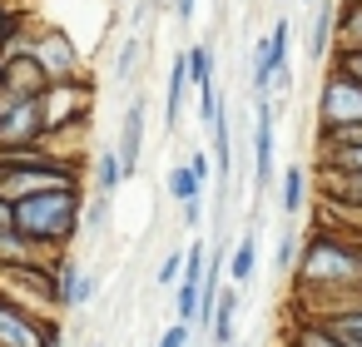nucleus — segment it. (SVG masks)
I'll use <instances>...</instances> for the list:
<instances>
[{
	"label": "nucleus",
	"instance_id": "obj_18",
	"mask_svg": "<svg viewBox=\"0 0 362 347\" xmlns=\"http://www.w3.org/2000/svg\"><path fill=\"white\" fill-rule=\"evenodd\" d=\"M322 194H327V204L362 213V174H322Z\"/></svg>",
	"mask_w": 362,
	"mask_h": 347
},
{
	"label": "nucleus",
	"instance_id": "obj_11",
	"mask_svg": "<svg viewBox=\"0 0 362 347\" xmlns=\"http://www.w3.org/2000/svg\"><path fill=\"white\" fill-rule=\"evenodd\" d=\"M50 288H55V307H85V302H90V298L100 293V283H95V273H85V268H75L70 258L50 268Z\"/></svg>",
	"mask_w": 362,
	"mask_h": 347
},
{
	"label": "nucleus",
	"instance_id": "obj_27",
	"mask_svg": "<svg viewBox=\"0 0 362 347\" xmlns=\"http://www.w3.org/2000/svg\"><path fill=\"white\" fill-rule=\"evenodd\" d=\"M184 164H189V174H194V179H199V184H209V179H214V159H209V154H204V149H194V154H189V159H184Z\"/></svg>",
	"mask_w": 362,
	"mask_h": 347
},
{
	"label": "nucleus",
	"instance_id": "obj_29",
	"mask_svg": "<svg viewBox=\"0 0 362 347\" xmlns=\"http://www.w3.org/2000/svg\"><path fill=\"white\" fill-rule=\"evenodd\" d=\"M179 208H184V223H189V228L204 223V199H189V204H179Z\"/></svg>",
	"mask_w": 362,
	"mask_h": 347
},
{
	"label": "nucleus",
	"instance_id": "obj_14",
	"mask_svg": "<svg viewBox=\"0 0 362 347\" xmlns=\"http://www.w3.org/2000/svg\"><path fill=\"white\" fill-rule=\"evenodd\" d=\"M184 95H189V55L179 50V55H174V65H169V80H164V129H169V134L179 129Z\"/></svg>",
	"mask_w": 362,
	"mask_h": 347
},
{
	"label": "nucleus",
	"instance_id": "obj_9",
	"mask_svg": "<svg viewBox=\"0 0 362 347\" xmlns=\"http://www.w3.org/2000/svg\"><path fill=\"white\" fill-rule=\"evenodd\" d=\"M144 124H149V110H144V100L134 95V100L124 105L119 139H115V154H119V169H124V179H134V174H139V159H144Z\"/></svg>",
	"mask_w": 362,
	"mask_h": 347
},
{
	"label": "nucleus",
	"instance_id": "obj_30",
	"mask_svg": "<svg viewBox=\"0 0 362 347\" xmlns=\"http://www.w3.org/2000/svg\"><path fill=\"white\" fill-rule=\"evenodd\" d=\"M194 11H199V0H174V20H179V25H189Z\"/></svg>",
	"mask_w": 362,
	"mask_h": 347
},
{
	"label": "nucleus",
	"instance_id": "obj_34",
	"mask_svg": "<svg viewBox=\"0 0 362 347\" xmlns=\"http://www.w3.org/2000/svg\"><path fill=\"white\" fill-rule=\"evenodd\" d=\"M115 6H124V0H115Z\"/></svg>",
	"mask_w": 362,
	"mask_h": 347
},
{
	"label": "nucleus",
	"instance_id": "obj_16",
	"mask_svg": "<svg viewBox=\"0 0 362 347\" xmlns=\"http://www.w3.org/2000/svg\"><path fill=\"white\" fill-rule=\"evenodd\" d=\"M308 204V169L303 164H288L278 174V208H283V223H293Z\"/></svg>",
	"mask_w": 362,
	"mask_h": 347
},
{
	"label": "nucleus",
	"instance_id": "obj_1",
	"mask_svg": "<svg viewBox=\"0 0 362 347\" xmlns=\"http://www.w3.org/2000/svg\"><path fill=\"white\" fill-rule=\"evenodd\" d=\"M298 288L308 293H357L362 288V258H357V233H313L303 238V253H298Z\"/></svg>",
	"mask_w": 362,
	"mask_h": 347
},
{
	"label": "nucleus",
	"instance_id": "obj_10",
	"mask_svg": "<svg viewBox=\"0 0 362 347\" xmlns=\"http://www.w3.org/2000/svg\"><path fill=\"white\" fill-rule=\"evenodd\" d=\"M317 327H322L332 342H342V347H362V288L332 298V307L317 317Z\"/></svg>",
	"mask_w": 362,
	"mask_h": 347
},
{
	"label": "nucleus",
	"instance_id": "obj_22",
	"mask_svg": "<svg viewBox=\"0 0 362 347\" xmlns=\"http://www.w3.org/2000/svg\"><path fill=\"white\" fill-rule=\"evenodd\" d=\"M164 184H169V199L174 204H189V199H204V184L189 174V164H169V174H164Z\"/></svg>",
	"mask_w": 362,
	"mask_h": 347
},
{
	"label": "nucleus",
	"instance_id": "obj_21",
	"mask_svg": "<svg viewBox=\"0 0 362 347\" xmlns=\"http://www.w3.org/2000/svg\"><path fill=\"white\" fill-rule=\"evenodd\" d=\"M139 65H144V40L129 35V40L119 45V55H115V85H129V80L139 75Z\"/></svg>",
	"mask_w": 362,
	"mask_h": 347
},
{
	"label": "nucleus",
	"instance_id": "obj_32",
	"mask_svg": "<svg viewBox=\"0 0 362 347\" xmlns=\"http://www.w3.org/2000/svg\"><path fill=\"white\" fill-rule=\"evenodd\" d=\"M357 258H362V238H357Z\"/></svg>",
	"mask_w": 362,
	"mask_h": 347
},
{
	"label": "nucleus",
	"instance_id": "obj_12",
	"mask_svg": "<svg viewBox=\"0 0 362 347\" xmlns=\"http://www.w3.org/2000/svg\"><path fill=\"white\" fill-rule=\"evenodd\" d=\"M332 40H337V6H332V0H313V25H308V50L303 55L313 65H327Z\"/></svg>",
	"mask_w": 362,
	"mask_h": 347
},
{
	"label": "nucleus",
	"instance_id": "obj_17",
	"mask_svg": "<svg viewBox=\"0 0 362 347\" xmlns=\"http://www.w3.org/2000/svg\"><path fill=\"white\" fill-rule=\"evenodd\" d=\"M253 273H258V228H248V233L233 243V253H228V278H233L238 293L253 283Z\"/></svg>",
	"mask_w": 362,
	"mask_h": 347
},
{
	"label": "nucleus",
	"instance_id": "obj_13",
	"mask_svg": "<svg viewBox=\"0 0 362 347\" xmlns=\"http://www.w3.org/2000/svg\"><path fill=\"white\" fill-rule=\"evenodd\" d=\"M0 347H40V322L11 298H0Z\"/></svg>",
	"mask_w": 362,
	"mask_h": 347
},
{
	"label": "nucleus",
	"instance_id": "obj_23",
	"mask_svg": "<svg viewBox=\"0 0 362 347\" xmlns=\"http://www.w3.org/2000/svg\"><path fill=\"white\" fill-rule=\"evenodd\" d=\"M298 253H303V233H298L293 223H283V233H278V248H273V268H278V273H293Z\"/></svg>",
	"mask_w": 362,
	"mask_h": 347
},
{
	"label": "nucleus",
	"instance_id": "obj_25",
	"mask_svg": "<svg viewBox=\"0 0 362 347\" xmlns=\"http://www.w3.org/2000/svg\"><path fill=\"white\" fill-rule=\"evenodd\" d=\"M293 347H342V342H332L317 322H303V327L293 332Z\"/></svg>",
	"mask_w": 362,
	"mask_h": 347
},
{
	"label": "nucleus",
	"instance_id": "obj_26",
	"mask_svg": "<svg viewBox=\"0 0 362 347\" xmlns=\"http://www.w3.org/2000/svg\"><path fill=\"white\" fill-rule=\"evenodd\" d=\"M179 273H184V253L174 248V253H164V263H159V278H154V283H159V288H174V283H179Z\"/></svg>",
	"mask_w": 362,
	"mask_h": 347
},
{
	"label": "nucleus",
	"instance_id": "obj_7",
	"mask_svg": "<svg viewBox=\"0 0 362 347\" xmlns=\"http://www.w3.org/2000/svg\"><path fill=\"white\" fill-rule=\"evenodd\" d=\"M30 60L40 65V75H45L50 85H60V80H80V75H85V60H80L75 40H70L65 30H55V25L30 35Z\"/></svg>",
	"mask_w": 362,
	"mask_h": 347
},
{
	"label": "nucleus",
	"instance_id": "obj_5",
	"mask_svg": "<svg viewBox=\"0 0 362 347\" xmlns=\"http://www.w3.org/2000/svg\"><path fill=\"white\" fill-rule=\"evenodd\" d=\"M248 90L253 95H273V90H293V20H273V30L263 40H253V60H248Z\"/></svg>",
	"mask_w": 362,
	"mask_h": 347
},
{
	"label": "nucleus",
	"instance_id": "obj_2",
	"mask_svg": "<svg viewBox=\"0 0 362 347\" xmlns=\"http://www.w3.org/2000/svg\"><path fill=\"white\" fill-rule=\"evenodd\" d=\"M80 208H85V189H45L11 204V228L35 248H65L80 233Z\"/></svg>",
	"mask_w": 362,
	"mask_h": 347
},
{
	"label": "nucleus",
	"instance_id": "obj_4",
	"mask_svg": "<svg viewBox=\"0 0 362 347\" xmlns=\"http://www.w3.org/2000/svg\"><path fill=\"white\" fill-rule=\"evenodd\" d=\"M35 110H40V129H45V144H55L60 134L70 129H85L90 114H95V85L80 80H60V85H45L35 95Z\"/></svg>",
	"mask_w": 362,
	"mask_h": 347
},
{
	"label": "nucleus",
	"instance_id": "obj_3",
	"mask_svg": "<svg viewBox=\"0 0 362 347\" xmlns=\"http://www.w3.org/2000/svg\"><path fill=\"white\" fill-rule=\"evenodd\" d=\"M45 189H80V169L70 159L50 154V149L0 159V199H6V204L30 199V194H45Z\"/></svg>",
	"mask_w": 362,
	"mask_h": 347
},
{
	"label": "nucleus",
	"instance_id": "obj_19",
	"mask_svg": "<svg viewBox=\"0 0 362 347\" xmlns=\"http://www.w3.org/2000/svg\"><path fill=\"white\" fill-rule=\"evenodd\" d=\"M332 50H362V0L337 6V40Z\"/></svg>",
	"mask_w": 362,
	"mask_h": 347
},
{
	"label": "nucleus",
	"instance_id": "obj_6",
	"mask_svg": "<svg viewBox=\"0 0 362 347\" xmlns=\"http://www.w3.org/2000/svg\"><path fill=\"white\" fill-rule=\"evenodd\" d=\"M278 174V110L268 95H253V199L268 194Z\"/></svg>",
	"mask_w": 362,
	"mask_h": 347
},
{
	"label": "nucleus",
	"instance_id": "obj_33",
	"mask_svg": "<svg viewBox=\"0 0 362 347\" xmlns=\"http://www.w3.org/2000/svg\"><path fill=\"white\" fill-rule=\"evenodd\" d=\"M298 6H313V0H298Z\"/></svg>",
	"mask_w": 362,
	"mask_h": 347
},
{
	"label": "nucleus",
	"instance_id": "obj_24",
	"mask_svg": "<svg viewBox=\"0 0 362 347\" xmlns=\"http://www.w3.org/2000/svg\"><path fill=\"white\" fill-rule=\"evenodd\" d=\"M327 65H332V70H342L347 80H357V85H362V50H332V55H327Z\"/></svg>",
	"mask_w": 362,
	"mask_h": 347
},
{
	"label": "nucleus",
	"instance_id": "obj_15",
	"mask_svg": "<svg viewBox=\"0 0 362 347\" xmlns=\"http://www.w3.org/2000/svg\"><path fill=\"white\" fill-rule=\"evenodd\" d=\"M238 288H218V298H214V307H209V337H214V347H233V312H238Z\"/></svg>",
	"mask_w": 362,
	"mask_h": 347
},
{
	"label": "nucleus",
	"instance_id": "obj_8",
	"mask_svg": "<svg viewBox=\"0 0 362 347\" xmlns=\"http://www.w3.org/2000/svg\"><path fill=\"white\" fill-rule=\"evenodd\" d=\"M35 149H45V129H40L35 100H21V105H11V110H0V159L35 154Z\"/></svg>",
	"mask_w": 362,
	"mask_h": 347
},
{
	"label": "nucleus",
	"instance_id": "obj_31",
	"mask_svg": "<svg viewBox=\"0 0 362 347\" xmlns=\"http://www.w3.org/2000/svg\"><path fill=\"white\" fill-rule=\"evenodd\" d=\"M16 25H21V20H16V16H11V11H6V6H0V40H6V35H11V30H16Z\"/></svg>",
	"mask_w": 362,
	"mask_h": 347
},
{
	"label": "nucleus",
	"instance_id": "obj_28",
	"mask_svg": "<svg viewBox=\"0 0 362 347\" xmlns=\"http://www.w3.org/2000/svg\"><path fill=\"white\" fill-rule=\"evenodd\" d=\"M154 347H189V322H174V327H164Z\"/></svg>",
	"mask_w": 362,
	"mask_h": 347
},
{
	"label": "nucleus",
	"instance_id": "obj_20",
	"mask_svg": "<svg viewBox=\"0 0 362 347\" xmlns=\"http://www.w3.org/2000/svg\"><path fill=\"white\" fill-rule=\"evenodd\" d=\"M119 184H124V169H119V154H115V144L110 149H100L95 154V194H119Z\"/></svg>",
	"mask_w": 362,
	"mask_h": 347
}]
</instances>
